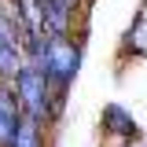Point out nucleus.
<instances>
[{"label":"nucleus","instance_id":"nucleus-1","mask_svg":"<svg viewBox=\"0 0 147 147\" xmlns=\"http://www.w3.org/2000/svg\"><path fill=\"white\" fill-rule=\"evenodd\" d=\"M11 92H15L18 99V110H22V118H33L40 125L52 129L59 121V114H63V96H55L52 85H48V77L37 70L33 63H22L18 74L11 77Z\"/></svg>","mask_w":147,"mask_h":147},{"label":"nucleus","instance_id":"nucleus-2","mask_svg":"<svg viewBox=\"0 0 147 147\" xmlns=\"http://www.w3.org/2000/svg\"><path fill=\"white\" fill-rule=\"evenodd\" d=\"M30 63L48 77V85H52L55 96L66 99L74 77H77V70H81V37H74V33L70 37H44Z\"/></svg>","mask_w":147,"mask_h":147},{"label":"nucleus","instance_id":"nucleus-3","mask_svg":"<svg viewBox=\"0 0 147 147\" xmlns=\"http://www.w3.org/2000/svg\"><path fill=\"white\" fill-rule=\"evenodd\" d=\"M40 4V30L44 37H70L74 33V7L70 0H37Z\"/></svg>","mask_w":147,"mask_h":147},{"label":"nucleus","instance_id":"nucleus-4","mask_svg":"<svg viewBox=\"0 0 147 147\" xmlns=\"http://www.w3.org/2000/svg\"><path fill=\"white\" fill-rule=\"evenodd\" d=\"M99 125H103L107 136H118V140H140V125H136V118H132L121 103H107L103 114H99Z\"/></svg>","mask_w":147,"mask_h":147},{"label":"nucleus","instance_id":"nucleus-5","mask_svg":"<svg viewBox=\"0 0 147 147\" xmlns=\"http://www.w3.org/2000/svg\"><path fill=\"white\" fill-rule=\"evenodd\" d=\"M18 121H22V110H18L15 92H11V81H0V147L11 144Z\"/></svg>","mask_w":147,"mask_h":147},{"label":"nucleus","instance_id":"nucleus-6","mask_svg":"<svg viewBox=\"0 0 147 147\" xmlns=\"http://www.w3.org/2000/svg\"><path fill=\"white\" fill-rule=\"evenodd\" d=\"M44 140H48V125H40L33 118H22L7 147H44Z\"/></svg>","mask_w":147,"mask_h":147},{"label":"nucleus","instance_id":"nucleus-7","mask_svg":"<svg viewBox=\"0 0 147 147\" xmlns=\"http://www.w3.org/2000/svg\"><path fill=\"white\" fill-rule=\"evenodd\" d=\"M22 66V48H18V40L0 33V81H11Z\"/></svg>","mask_w":147,"mask_h":147}]
</instances>
